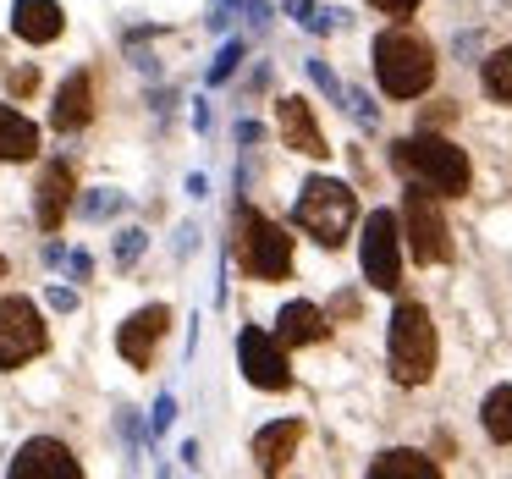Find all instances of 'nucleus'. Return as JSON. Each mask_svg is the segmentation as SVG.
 <instances>
[{"mask_svg":"<svg viewBox=\"0 0 512 479\" xmlns=\"http://www.w3.org/2000/svg\"><path fill=\"white\" fill-rule=\"evenodd\" d=\"M386 364L397 386H424L435 375V325L424 314V303H397L386 331Z\"/></svg>","mask_w":512,"mask_h":479,"instance_id":"1","label":"nucleus"},{"mask_svg":"<svg viewBox=\"0 0 512 479\" xmlns=\"http://www.w3.org/2000/svg\"><path fill=\"white\" fill-rule=\"evenodd\" d=\"M397 166L408 171L419 188L441 193V199H457V193H468V155L457 144H446V138L435 133H419V138H402L397 144Z\"/></svg>","mask_w":512,"mask_h":479,"instance_id":"2","label":"nucleus"},{"mask_svg":"<svg viewBox=\"0 0 512 479\" xmlns=\"http://www.w3.org/2000/svg\"><path fill=\"white\" fill-rule=\"evenodd\" d=\"M292 221H298L314 243L336 248V243H347V232H353V221H358V199H353V188L336 182V177H309L298 193Z\"/></svg>","mask_w":512,"mask_h":479,"instance_id":"3","label":"nucleus"},{"mask_svg":"<svg viewBox=\"0 0 512 479\" xmlns=\"http://www.w3.org/2000/svg\"><path fill=\"white\" fill-rule=\"evenodd\" d=\"M375 78H380V89L391 94V100H413V94H424L430 89V78H435V56H430V45L424 39H413V34H380L375 39Z\"/></svg>","mask_w":512,"mask_h":479,"instance_id":"4","label":"nucleus"},{"mask_svg":"<svg viewBox=\"0 0 512 479\" xmlns=\"http://www.w3.org/2000/svg\"><path fill=\"white\" fill-rule=\"evenodd\" d=\"M237 259L254 281H287L292 276V237L259 210L237 215Z\"/></svg>","mask_w":512,"mask_h":479,"instance_id":"5","label":"nucleus"},{"mask_svg":"<svg viewBox=\"0 0 512 479\" xmlns=\"http://www.w3.org/2000/svg\"><path fill=\"white\" fill-rule=\"evenodd\" d=\"M45 320L28 298H0V369H17L45 353Z\"/></svg>","mask_w":512,"mask_h":479,"instance_id":"6","label":"nucleus"},{"mask_svg":"<svg viewBox=\"0 0 512 479\" xmlns=\"http://www.w3.org/2000/svg\"><path fill=\"white\" fill-rule=\"evenodd\" d=\"M402 226H408V248H413L419 265H446V259H452V237H446L441 204L424 188H413L408 199H402Z\"/></svg>","mask_w":512,"mask_h":479,"instance_id":"7","label":"nucleus"},{"mask_svg":"<svg viewBox=\"0 0 512 479\" xmlns=\"http://www.w3.org/2000/svg\"><path fill=\"white\" fill-rule=\"evenodd\" d=\"M364 281L391 292L402 281V254H397V215L375 210L364 221Z\"/></svg>","mask_w":512,"mask_h":479,"instance_id":"8","label":"nucleus"},{"mask_svg":"<svg viewBox=\"0 0 512 479\" xmlns=\"http://www.w3.org/2000/svg\"><path fill=\"white\" fill-rule=\"evenodd\" d=\"M237 364H243L248 386H259V391H287L292 386L287 358H281V347L270 342L259 325H243V331H237Z\"/></svg>","mask_w":512,"mask_h":479,"instance_id":"9","label":"nucleus"},{"mask_svg":"<svg viewBox=\"0 0 512 479\" xmlns=\"http://www.w3.org/2000/svg\"><path fill=\"white\" fill-rule=\"evenodd\" d=\"M166 325H171V309H166V303H149V309H138L133 320L116 331V347H122L127 364H133V369H149V358H155Z\"/></svg>","mask_w":512,"mask_h":479,"instance_id":"10","label":"nucleus"},{"mask_svg":"<svg viewBox=\"0 0 512 479\" xmlns=\"http://www.w3.org/2000/svg\"><path fill=\"white\" fill-rule=\"evenodd\" d=\"M78 474H83V463L61 441H50V435L28 441L23 452L12 457V479H78Z\"/></svg>","mask_w":512,"mask_h":479,"instance_id":"11","label":"nucleus"},{"mask_svg":"<svg viewBox=\"0 0 512 479\" xmlns=\"http://www.w3.org/2000/svg\"><path fill=\"white\" fill-rule=\"evenodd\" d=\"M276 127H281V138H287V149H298V155H309V160L331 155L320 122H314V111H309V100H298V94H287V100L276 105Z\"/></svg>","mask_w":512,"mask_h":479,"instance_id":"12","label":"nucleus"},{"mask_svg":"<svg viewBox=\"0 0 512 479\" xmlns=\"http://www.w3.org/2000/svg\"><path fill=\"white\" fill-rule=\"evenodd\" d=\"M61 28H67V17L56 0H17L12 6V34L28 45H50V39H61Z\"/></svg>","mask_w":512,"mask_h":479,"instance_id":"13","label":"nucleus"},{"mask_svg":"<svg viewBox=\"0 0 512 479\" xmlns=\"http://www.w3.org/2000/svg\"><path fill=\"white\" fill-rule=\"evenodd\" d=\"M39 199H34V215H39V226L45 232H56L61 221H67V210H72V166H45V177H39Z\"/></svg>","mask_w":512,"mask_h":479,"instance_id":"14","label":"nucleus"},{"mask_svg":"<svg viewBox=\"0 0 512 479\" xmlns=\"http://www.w3.org/2000/svg\"><path fill=\"white\" fill-rule=\"evenodd\" d=\"M89 116H94V83H89V72H72L56 94L50 122H56V133H78V127H89Z\"/></svg>","mask_w":512,"mask_h":479,"instance_id":"15","label":"nucleus"},{"mask_svg":"<svg viewBox=\"0 0 512 479\" xmlns=\"http://www.w3.org/2000/svg\"><path fill=\"white\" fill-rule=\"evenodd\" d=\"M298 441H303V424H298V419H276V424H265V430L254 435V457H259V468H265V474H281V468H287V457L298 452Z\"/></svg>","mask_w":512,"mask_h":479,"instance_id":"16","label":"nucleus"},{"mask_svg":"<svg viewBox=\"0 0 512 479\" xmlns=\"http://www.w3.org/2000/svg\"><path fill=\"white\" fill-rule=\"evenodd\" d=\"M325 331H331V325H325V314L314 309V303H287V309H281V320H276V336H281L287 347L325 342Z\"/></svg>","mask_w":512,"mask_h":479,"instance_id":"17","label":"nucleus"},{"mask_svg":"<svg viewBox=\"0 0 512 479\" xmlns=\"http://www.w3.org/2000/svg\"><path fill=\"white\" fill-rule=\"evenodd\" d=\"M28 155H39V127L23 111L0 105V160H28Z\"/></svg>","mask_w":512,"mask_h":479,"instance_id":"18","label":"nucleus"},{"mask_svg":"<svg viewBox=\"0 0 512 479\" xmlns=\"http://www.w3.org/2000/svg\"><path fill=\"white\" fill-rule=\"evenodd\" d=\"M369 474H375V479H435L441 468H435L424 452H386V457L369 463Z\"/></svg>","mask_w":512,"mask_h":479,"instance_id":"19","label":"nucleus"},{"mask_svg":"<svg viewBox=\"0 0 512 479\" xmlns=\"http://www.w3.org/2000/svg\"><path fill=\"white\" fill-rule=\"evenodd\" d=\"M479 419H485V435L490 441H512V386H496L485 397V408H479Z\"/></svg>","mask_w":512,"mask_h":479,"instance_id":"20","label":"nucleus"},{"mask_svg":"<svg viewBox=\"0 0 512 479\" xmlns=\"http://www.w3.org/2000/svg\"><path fill=\"white\" fill-rule=\"evenodd\" d=\"M485 89L496 94L501 105H512V50H496V56L485 61Z\"/></svg>","mask_w":512,"mask_h":479,"instance_id":"21","label":"nucleus"},{"mask_svg":"<svg viewBox=\"0 0 512 479\" xmlns=\"http://www.w3.org/2000/svg\"><path fill=\"white\" fill-rule=\"evenodd\" d=\"M237 61H243V39H226L221 56H215V67H210V83H226L237 72Z\"/></svg>","mask_w":512,"mask_h":479,"instance_id":"22","label":"nucleus"},{"mask_svg":"<svg viewBox=\"0 0 512 479\" xmlns=\"http://www.w3.org/2000/svg\"><path fill=\"white\" fill-rule=\"evenodd\" d=\"M309 78H314V83H320V94H325V100H347V89H342V83H336V72H331V67H325V61H320V56H314V61H309Z\"/></svg>","mask_w":512,"mask_h":479,"instance_id":"23","label":"nucleus"},{"mask_svg":"<svg viewBox=\"0 0 512 479\" xmlns=\"http://www.w3.org/2000/svg\"><path fill=\"white\" fill-rule=\"evenodd\" d=\"M111 210H122V193H111V188H100L94 199H83V215H94V221H100V215H111Z\"/></svg>","mask_w":512,"mask_h":479,"instance_id":"24","label":"nucleus"},{"mask_svg":"<svg viewBox=\"0 0 512 479\" xmlns=\"http://www.w3.org/2000/svg\"><path fill=\"white\" fill-rule=\"evenodd\" d=\"M144 243H149V237L138 232V226H133V232H122V243H116V265H133V259L144 254Z\"/></svg>","mask_w":512,"mask_h":479,"instance_id":"25","label":"nucleus"},{"mask_svg":"<svg viewBox=\"0 0 512 479\" xmlns=\"http://www.w3.org/2000/svg\"><path fill=\"white\" fill-rule=\"evenodd\" d=\"M171 419H177V402L160 397V402H155V419H149V430H155V435H160V430H171Z\"/></svg>","mask_w":512,"mask_h":479,"instance_id":"26","label":"nucleus"},{"mask_svg":"<svg viewBox=\"0 0 512 479\" xmlns=\"http://www.w3.org/2000/svg\"><path fill=\"white\" fill-rule=\"evenodd\" d=\"M6 83H12V94H34L39 72H34V67H17V72H12V78H6Z\"/></svg>","mask_w":512,"mask_h":479,"instance_id":"27","label":"nucleus"},{"mask_svg":"<svg viewBox=\"0 0 512 479\" xmlns=\"http://www.w3.org/2000/svg\"><path fill=\"white\" fill-rule=\"evenodd\" d=\"M50 309L72 314V309H78V292H72V287H50Z\"/></svg>","mask_w":512,"mask_h":479,"instance_id":"28","label":"nucleus"},{"mask_svg":"<svg viewBox=\"0 0 512 479\" xmlns=\"http://www.w3.org/2000/svg\"><path fill=\"white\" fill-rule=\"evenodd\" d=\"M281 12H287L292 23H309V17H314V0H281Z\"/></svg>","mask_w":512,"mask_h":479,"instance_id":"29","label":"nucleus"},{"mask_svg":"<svg viewBox=\"0 0 512 479\" xmlns=\"http://www.w3.org/2000/svg\"><path fill=\"white\" fill-rule=\"evenodd\" d=\"M369 6H380V12H391V17H408L419 0H369Z\"/></svg>","mask_w":512,"mask_h":479,"instance_id":"30","label":"nucleus"},{"mask_svg":"<svg viewBox=\"0 0 512 479\" xmlns=\"http://www.w3.org/2000/svg\"><path fill=\"white\" fill-rule=\"evenodd\" d=\"M237 144H259V122H237Z\"/></svg>","mask_w":512,"mask_h":479,"instance_id":"31","label":"nucleus"},{"mask_svg":"<svg viewBox=\"0 0 512 479\" xmlns=\"http://www.w3.org/2000/svg\"><path fill=\"white\" fill-rule=\"evenodd\" d=\"M0 276H6V259H0Z\"/></svg>","mask_w":512,"mask_h":479,"instance_id":"32","label":"nucleus"}]
</instances>
